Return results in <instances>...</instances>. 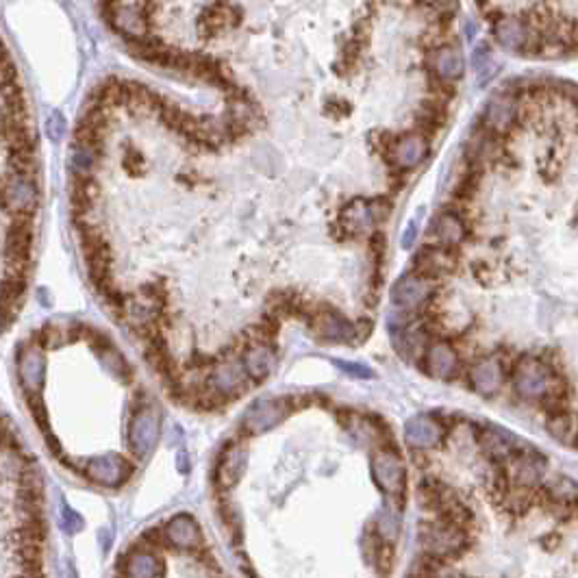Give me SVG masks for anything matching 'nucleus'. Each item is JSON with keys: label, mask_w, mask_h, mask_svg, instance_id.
<instances>
[{"label": "nucleus", "mask_w": 578, "mask_h": 578, "mask_svg": "<svg viewBox=\"0 0 578 578\" xmlns=\"http://www.w3.org/2000/svg\"><path fill=\"white\" fill-rule=\"evenodd\" d=\"M511 389L522 403L554 405L552 411L563 409L565 385L559 370L535 354H522L511 365Z\"/></svg>", "instance_id": "f257e3e1"}, {"label": "nucleus", "mask_w": 578, "mask_h": 578, "mask_svg": "<svg viewBox=\"0 0 578 578\" xmlns=\"http://www.w3.org/2000/svg\"><path fill=\"white\" fill-rule=\"evenodd\" d=\"M417 541H420L425 557L437 561H452L461 557L470 548V531L468 526L452 524L448 520L435 518L431 522H422L417 529Z\"/></svg>", "instance_id": "f03ea898"}, {"label": "nucleus", "mask_w": 578, "mask_h": 578, "mask_svg": "<svg viewBox=\"0 0 578 578\" xmlns=\"http://www.w3.org/2000/svg\"><path fill=\"white\" fill-rule=\"evenodd\" d=\"M102 11L109 26L120 33L124 42L151 36L154 20L152 0H102Z\"/></svg>", "instance_id": "7ed1b4c3"}, {"label": "nucleus", "mask_w": 578, "mask_h": 578, "mask_svg": "<svg viewBox=\"0 0 578 578\" xmlns=\"http://www.w3.org/2000/svg\"><path fill=\"white\" fill-rule=\"evenodd\" d=\"M42 203L39 179L9 172L0 176V209L11 217L36 215Z\"/></svg>", "instance_id": "20e7f679"}, {"label": "nucleus", "mask_w": 578, "mask_h": 578, "mask_svg": "<svg viewBox=\"0 0 578 578\" xmlns=\"http://www.w3.org/2000/svg\"><path fill=\"white\" fill-rule=\"evenodd\" d=\"M248 383L250 379L246 374L239 352H225L217 359L214 368H209L205 392L214 398L215 405H220L226 403V400H236L237 396H242L246 389H248Z\"/></svg>", "instance_id": "39448f33"}, {"label": "nucleus", "mask_w": 578, "mask_h": 578, "mask_svg": "<svg viewBox=\"0 0 578 578\" xmlns=\"http://www.w3.org/2000/svg\"><path fill=\"white\" fill-rule=\"evenodd\" d=\"M370 474L376 488L389 498H400L407 488V466L392 446H379L372 450Z\"/></svg>", "instance_id": "423d86ee"}, {"label": "nucleus", "mask_w": 578, "mask_h": 578, "mask_svg": "<svg viewBox=\"0 0 578 578\" xmlns=\"http://www.w3.org/2000/svg\"><path fill=\"white\" fill-rule=\"evenodd\" d=\"M307 320L311 326V333L324 343H352L362 335L351 318H346L342 311L329 305L313 307L311 316Z\"/></svg>", "instance_id": "0eeeda50"}, {"label": "nucleus", "mask_w": 578, "mask_h": 578, "mask_svg": "<svg viewBox=\"0 0 578 578\" xmlns=\"http://www.w3.org/2000/svg\"><path fill=\"white\" fill-rule=\"evenodd\" d=\"M477 442L478 448L483 450V455L491 459V463H496V466H505L507 461H511L520 452L533 448L529 442H524L515 433L498 425H480L477 428Z\"/></svg>", "instance_id": "6e6552de"}, {"label": "nucleus", "mask_w": 578, "mask_h": 578, "mask_svg": "<svg viewBox=\"0 0 578 578\" xmlns=\"http://www.w3.org/2000/svg\"><path fill=\"white\" fill-rule=\"evenodd\" d=\"M239 359L250 381H266L277 370V348L272 343V335L266 333V326H259V335L248 337Z\"/></svg>", "instance_id": "1a4fd4ad"}, {"label": "nucleus", "mask_w": 578, "mask_h": 578, "mask_svg": "<svg viewBox=\"0 0 578 578\" xmlns=\"http://www.w3.org/2000/svg\"><path fill=\"white\" fill-rule=\"evenodd\" d=\"M435 291H437V283L435 280L420 277L415 272H407L392 285L389 299H392V305L400 309V311L414 313L425 309L433 300Z\"/></svg>", "instance_id": "9d476101"}, {"label": "nucleus", "mask_w": 578, "mask_h": 578, "mask_svg": "<svg viewBox=\"0 0 578 578\" xmlns=\"http://www.w3.org/2000/svg\"><path fill=\"white\" fill-rule=\"evenodd\" d=\"M502 468L507 483L511 488L518 489H529L533 491L543 483V474H546V457L540 450L529 448L520 452L518 457H513L511 461H507Z\"/></svg>", "instance_id": "9b49d317"}, {"label": "nucleus", "mask_w": 578, "mask_h": 578, "mask_svg": "<svg viewBox=\"0 0 578 578\" xmlns=\"http://www.w3.org/2000/svg\"><path fill=\"white\" fill-rule=\"evenodd\" d=\"M291 400L289 398H261L248 407L244 414L242 426L244 433L255 437V435H263L272 431L274 426L280 425L291 414Z\"/></svg>", "instance_id": "f8f14e48"}, {"label": "nucleus", "mask_w": 578, "mask_h": 578, "mask_svg": "<svg viewBox=\"0 0 578 578\" xmlns=\"http://www.w3.org/2000/svg\"><path fill=\"white\" fill-rule=\"evenodd\" d=\"M507 381V365L498 352L483 354L468 368V383L478 396L491 398L502 392Z\"/></svg>", "instance_id": "ddd939ff"}, {"label": "nucleus", "mask_w": 578, "mask_h": 578, "mask_svg": "<svg viewBox=\"0 0 578 578\" xmlns=\"http://www.w3.org/2000/svg\"><path fill=\"white\" fill-rule=\"evenodd\" d=\"M420 368L435 381H455L461 370L459 351L448 340H433L422 354Z\"/></svg>", "instance_id": "4468645a"}, {"label": "nucleus", "mask_w": 578, "mask_h": 578, "mask_svg": "<svg viewBox=\"0 0 578 578\" xmlns=\"http://www.w3.org/2000/svg\"><path fill=\"white\" fill-rule=\"evenodd\" d=\"M428 154V137L422 133H407L392 137L387 142V163L398 172L415 170Z\"/></svg>", "instance_id": "2eb2a0df"}, {"label": "nucleus", "mask_w": 578, "mask_h": 578, "mask_svg": "<svg viewBox=\"0 0 578 578\" xmlns=\"http://www.w3.org/2000/svg\"><path fill=\"white\" fill-rule=\"evenodd\" d=\"M457 266H459V261H457L455 250L444 248V246L437 244H426L415 253L414 270L411 272L439 283L442 278L450 277V274L457 270Z\"/></svg>", "instance_id": "dca6fc26"}, {"label": "nucleus", "mask_w": 578, "mask_h": 578, "mask_svg": "<svg viewBox=\"0 0 578 578\" xmlns=\"http://www.w3.org/2000/svg\"><path fill=\"white\" fill-rule=\"evenodd\" d=\"M425 64L439 83L457 81V79L463 77V70H466V59H463L461 46L455 39H448V42L437 46V48L428 50Z\"/></svg>", "instance_id": "f3484780"}, {"label": "nucleus", "mask_w": 578, "mask_h": 578, "mask_svg": "<svg viewBox=\"0 0 578 578\" xmlns=\"http://www.w3.org/2000/svg\"><path fill=\"white\" fill-rule=\"evenodd\" d=\"M159 433H162V422L159 414L152 407H142L133 415L129 426V448L135 457L144 459L151 455V450L157 446Z\"/></svg>", "instance_id": "a211bd4d"}, {"label": "nucleus", "mask_w": 578, "mask_h": 578, "mask_svg": "<svg viewBox=\"0 0 578 578\" xmlns=\"http://www.w3.org/2000/svg\"><path fill=\"white\" fill-rule=\"evenodd\" d=\"M85 477L91 483L102 485V488H118V485L127 483L133 474V466L124 457L118 455H105V457H91L85 463Z\"/></svg>", "instance_id": "6ab92c4d"}, {"label": "nucleus", "mask_w": 578, "mask_h": 578, "mask_svg": "<svg viewBox=\"0 0 578 578\" xmlns=\"http://www.w3.org/2000/svg\"><path fill=\"white\" fill-rule=\"evenodd\" d=\"M518 120V102L509 91H496L483 109V129L494 137H505Z\"/></svg>", "instance_id": "aec40b11"}, {"label": "nucleus", "mask_w": 578, "mask_h": 578, "mask_svg": "<svg viewBox=\"0 0 578 578\" xmlns=\"http://www.w3.org/2000/svg\"><path fill=\"white\" fill-rule=\"evenodd\" d=\"M242 25V9L231 0H214L198 18V28L203 36L217 37Z\"/></svg>", "instance_id": "412c9836"}, {"label": "nucleus", "mask_w": 578, "mask_h": 578, "mask_svg": "<svg viewBox=\"0 0 578 578\" xmlns=\"http://www.w3.org/2000/svg\"><path fill=\"white\" fill-rule=\"evenodd\" d=\"M428 239H431L428 244L444 246V248L450 250L459 248L468 239V226L459 211L444 209L442 214L435 215L431 220V226H428Z\"/></svg>", "instance_id": "4be33fe9"}, {"label": "nucleus", "mask_w": 578, "mask_h": 578, "mask_svg": "<svg viewBox=\"0 0 578 578\" xmlns=\"http://www.w3.org/2000/svg\"><path fill=\"white\" fill-rule=\"evenodd\" d=\"M403 437L414 450H431L444 439V426L433 415H414L405 422Z\"/></svg>", "instance_id": "5701e85b"}, {"label": "nucleus", "mask_w": 578, "mask_h": 578, "mask_svg": "<svg viewBox=\"0 0 578 578\" xmlns=\"http://www.w3.org/2000/svg\"><path fill=\"white\" fill-rule=\"evenodd\" d=\"M392 343L396 348V352L407 362H420L422 354H425L426 346L431 343V329L425 322H411L403 329L394 331Z\"/></svg>", "instance_id": "b1692460"}, {"label": "nucleus", "mask_w": 578, "mask_h": 578, "mask_svg": "<svg viewBox=\"0 0 578 578\" xmlns=\"http://www.w3.org/2000/svg\"><path fill=\"white\" fill-rule=\"evenodd\" d=\"M18 376L20 385L25 389V396H37V392L44 385L46 376V362L44 352L33 343L20 346L18 352Z\"/></svg>", "instance_id": "393cba45"}, {"label": "nucleus", "mask_w": 578, "mask_h": 578, "mask_svg": "<svg viewBox=\"0 0 578 578\" xmlns=\"http://www.w3.org/2000/svg\"><path fill=\"white\" fill-rule=\"evenodd\" d=\"M246 468H248V448L242 442H233L226 446L225 455L217 461L215 483L222 489H231L242 480Z\"/></svg>", "instance_id": "a878e982"}, {"label": "nucleus", "mask_w": 578, "mask_h": 578, "mask_svg": "<svg viewBox=\"0 0 578 578\" xmlns=\"http://www.w3.org/2000/svg\"><path fill=\"white\" fill-rule=\"evenodd\" d=\"M340 225L348 236L362 237V236H372L376 231V220L374 214H372L370 207V198H352L351 203H346L340 211Z\"/></svg>", "instance_id": "bb28decb"}, {"label": "nucleus", "mask_w": 578, "mask_h": 578, "mask_svg": "<svg viewBox=\"0 0 578 578\" xmlns=\"http://www.w3.org/2000/svg\"><path fill=\"white\" fill-rule=\"evenodd\" d=\"M494 37L502 48L513 50H526L529 48V25L522 18H515V16H500L494 20Z\"/></svg>", "instance_id": "cd10ccee"}, {"label": "nucleus", "mask_w": 578, "mask_h": 578, "mask_svg": "<svg viewBox=\"0 0 578 578\" xmlns=\"http://www.w3.org/2000/svg\"><path fill=\"white\" fill-rule=\"evenodd\" d=\"M163 563L144 548H131L122 561V578H162Z\"/></svg>", "instance_id": "c85d7f7f"}, {"label": "nucleus", "mask_w": 578, "mask_h": 578, "mask_svg": "<svg viewBox=\"0 0 578 578\" xmlns=\"http://www.w3.org/2000/svg\"><path fill=\"white\" fill-rule=\"evenodd\" d=\"M100 159H102L100 144L74 140L72 154H70V172L74 179H91V176H96Z\"/></svg>", "instance_id": "c756f323"}, {"label": "nucleus", "mask_w": 578, "mask_h": 578, "mask_svg": "<svg viewBox=\"0 0 578 578\" xmlns=\"http://www.w3.org/2000/svg\"><path fill=\"white\" fill-rule=\"evenodd\" d=\"M163 537L165 541L176 548H194L203 543V533H200L198 524L185 513L170 520L168 526L163 529Z\"/></svg>", "instance_id": "7c9ffc66"}, {"label": "nucleus", "mask_w": 578, "mask_h": 578, "mask_svg": "<svg viewBox=\"0 0 578 578\" xmlns=\"http://www.w3.org/2000/svg\"><path fill=\"white\" fill-rule=\"evenodd\" d=\"M546 431L563 446H578V414L570 409H557L548 414Z\"/></svg>", "instance_id": "2f4dec72"}, {"label": "nucleus", "mask_w": 578, "mask_h": 578, "mask_svg": "<svg viewBox=\"0 0 578 578\" xmlns=\"http://www.w3.org/2000/svg\"><path fill=\"white\" fill-rule=\"evenodd\" d=\"M374 535L385 543V546L394 548L396 546L398 537H400V520L398 513L394 509L385 507L383 511H379L376 515V522H374Z\"/></svg>", "instance_id": "473e14b6"}, {"label": "nucleus", "mask_w": 578, "mask_h": 578, "mask_svg": "<svg viewBox=\"0 0 578 578\" xmlns=\"http://www.w3.org/2000/svg\"><path fill=\"white\" fill-rule=\"evenodd\" d=\"M472 64H474V70H477V77H478L480 83H488L498 70L496 61L491 59V53L488 50V46H478V48L474 50Z\"/></svg>", "instance_id": "72a5a7b5"}, {"label": "nucleus", "mask_w": 578, "mask_h": 578, "mask_svg": "<svg viewBox=\"0 0 578 578\" xmlns=\"http://www.w3.org/2000/svg\"><path fill=\"white\" fill-rule=\"evenodd\" d=\"M22 109H26L25 100H9L7 96L0 91V133H3V129L7 127L9 120L14 118L18 111H22Z\"/></svg>", "instance_id": "f704fd0d"}, {"label": "nucleus", "mask_w": 578, "mask_h": 578, "mask_svg": "<svg viewBox=\"0 0 578 578\" xmlns=\"http://www.w3.org/2000/svg\"><path fill=\"white\" fill-rule=\"evenodd\" d=\"M335 368H340L343 374L346 376H352V379H362V381H368V379H374V372H372L368 365L363 363H352V362H342V359H335Z\"/></svg>", "instance_id": "c9c22d12"}, {"label": "nucleus", "mask_w": 578, "mask_h": 578, "mask_svg": "<svg viewBox=\"0 0 578 578\" xmlns=\"http://www.w3.org/2000/svg\"><path fill=\"white\" fill-rule=\"evenodd\" d=\"M18 81V70H16L14 61H11V55L7 53L3 44H0V85Z\"/></svg>", "instance_id": "e433bc0d"}, {"label": "nucleus", "mask_w": 578, "mask_h": 578, "mask_svg": "<svg viewBox=\"0 0 578 578\" xmlns=\"http://www.w3.org/2000/svg\"><path fill=\"white\" fill-rule=\"evenodd\" d=\"M370 207H372V214H374L376 225H379V222L387 220L389 211H392V203H389L385 196H374V198H370Z\"/></svg>", "instance_id": "4c0bfd02"}, {"label": "nucleus", "mask_w": 578, "mask_h": 578, "mask_svg": "<svg viewBox=\"0 0 578 578\" xmlns=\"http://www.w3.org/2000/svg\"><path fill=\"white\" fill-rule=\"evenodd\" d=\"M46 131H48V135L53 137L55 142H59L61 137L66 135V120L61 113H53V116L48 118V122H46Z\"/></svg>", "instance_id": "58836bf2"}, {"label": "nucleus", "mask_w": 578, "mask_h": 578, "mask_svg": "<svg viewBox=\"0 0 578 578\" xmlns=\"http://www.w3.org/2000/svg\"><path fill=\"white\" fill-rule=\"evenodd\" d=\"M83 518L79 515L74 509L70 507H64V529L68 531V533H79V531L83 529Z\"/></svg>", "instance_id": "ea45409f"}, {"label": "nucleus", "mask_w": 578, "mask_h": 578, "mask_svg": "<svg viewBox=\"0 0 578 578\" xmlns=\"http://www.w3.org/2000/svg\"><path fill=\"white\" fill-rule=\"evenodd\" d=\"M415 237H417V226L414 225V222H411V225L407 226V231L403 233V248H411V246H414V242H415Z\"/></svg>", "instance_id": "a19ab883"}, {"label": "nucleus", "mask_w": 578, "mask_h": 578, "mask_svg": "<svg viewBox=\"0 0 578 578\" xmlns=\"http://www.w3.org/2000/svg\"><path fill=\"white\" fill-rule=\"evenodd\" d=\"M176 470H179L181 474L190 472V457H187L185 450H181L179 455H176Z\"/></svg>", "instance_id": "79ce46f5"}, {"label": "nucleus", "mask_w": 578, "mask_h": 578, "mask_svg": "<svg viewBox=\"0 0 578 578\" xmlns=\"http://www.w3.org/2000/svg\"><path fill=\"white\" fill-rule=\"evenodd\" d=\"M7 324H9V318H7V316H5V313H3V311H0V333H3V331H5V326H7Z\"/></svg>", "instance_id": "37998d69"}, {"label": "nucleus", "mask_w": 578, "mask_h": 578, "mask_svg": "<svg viewBox=\"0 0 578 578\" xmlns=\"http://www.w3.org/2000/svg\"><path fill=\"white\" fill-rule=\"evenodd\" d=\"M20 578H36V576H31V574H26V576H20Z\"/></svg>", "instance_id": "c03bdc74"}]
</instances>
